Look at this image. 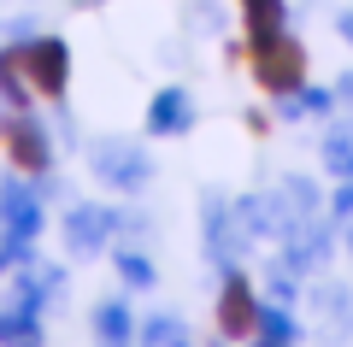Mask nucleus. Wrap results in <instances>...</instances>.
Here are the masks:
<instances>
[{
	"label": "nucleus",
	"instance_id": "obj_5",
	"mask_svg": "<svg viewBox=\"0 0 353 347\" xmlns=\"http://www.w3.org/2000/svg\"><path fill=\"white\" fill-rule=\"evenodd\" d=\"M36 230H41V195L24 188L18 177H6V183H0V236L18 241V248H30Z\"/></svg>",
	"mask_w": 353,
	"mask_h": 347
},
{
	"label": "nucleus",
	"instance_id": "obj_4",
	"mask_svg": "<svg viewBox=\"0 0 353 347\" xmlns=\"http://www.w3.org/2000/svg\"><path fill=\"white\" fill-rule=\"evenodd\" d=\"M18 53H24V77L41 95H65V83H71V48L59 36H30Z\"/></svg>",
	"mask_w": 353,
	"mask_h": 347
},
{
	"label": "nucleus",
	"instance_id": "obj_15",
	"mask_svg": "<svg viewBox=\"0 0 353 347\" xmlns=\"http://www.w3.org/2000/svg\"><path fill=\"white\" fill-rule=\"evenodd\" d=\"M141 347H189V330H183V318L159 312V318L141 324Z\"/></svg>",
	"mask_w": 353,
	"mask_h": 347
},
{
	"label": "nucleus",
	"instance_id": "obj_3",
	"mask_svg": "<svg viewBox=\"0 0 353 347\" xmlns=\"http://www.w3.org/2000/svg\"><path fill=\"white\" fill-rule=\"evenodd\" d=\"M0 141H6V153H12L18 171H48V165H53L48 130H41V118L30 106H12V118L0 124Z\"/></svg>",
	"mask_w": 353,
	"mask_h": 347
},
{
	"label": "nucleus",
	"instance_id": "obj_16",
	"mask_svg": "<svg viewBox=\"0 0 353 347\" xmlns=\"http://www.w3.org/2000/svg\"><path fill=\"white\" fill-rule=\"evenodd\" d=\"M112 265H118V277H124L130 288H153V265H148V253H141V248H118Z\"/></svg>",
	"mask_w": 353,
	"mask_h": 347
},
{
	"label": "nucleus",
	"instance_id": "obj_7",
	"mask_svg": "<svg viewBox=\"0 0 353 347\" xmlns=\"http://www.w3.org/2000/svg\"><path fill=\"white\" fill-rule=\"evenodd\" d=\"M218 330H224V341H241V335L259 330V300H253L248 277L236 271L224 277V295H218Z\"/></svg>",
	"mask_w": 353,
	"mask_h": 347
},
{
	"label": "nucleus",
	"instance_id": "obj_20",
	"mask_svg": "<svg viewBox=\"0 0 353 347\" xmlns=\"http://www.w3.org/2000/svg\"><path fill=\"white\" fill-rule=\"evenodd\" d=\"M341 95H353V77H347V83H341Z\"/></svg>",
	"mask_w": 353,
	"mask_h": 347
},
{
	"label": "nucleus",
	"instance_id": "obj_17",
	"mask_svg": "<svg viewBox=\"0 0 353 347\" xmlns=\"http://www.w3.org/2000/svg\"><path fill=\"white\" fill-rule=\"evenodd\" d=\"M259 335L277 341V347H294V318L283 306H259Z\"/></svg>",
	"mask_w": 353,
	"mask_h": 347
},
{
	"label": "nucleus",
	"instance_id": "obj_18",
	"mask_svg": "<svg viewBox=\"0 0 353 347\" xmlns=\"http://www.w3.org/2000/svg\"><path fill=\"white\" fill-rule=\"evenodd\" d=\"M330 218H341V224H353V177L336 188V200H330Z\"/></svg>",
	"mask_w": 353,
	"mask_h": 347
},
{
	"label": "nucleus",
	"instance_id": "obj_23",
	"mask_svg": "<svg viewBox=\"0 0 353 347\" xmlns=\"http://www.w3.org/2000/svg\"><path fill=\"white\" fill-rule=\"evenodd\" d=\"M0 183H6V177H0Z\"/></svg>",
	"mask_w": 353,
	"mask_h": 347
},
{
	"label": "nucleus",
	"instance_id": "obj_9",
	"mask_svg": "<svg viewBox=\"0 0 353 347\" xmlns=\"http://www.w3.org/2000/svg\"><path fill=\"white\" fill-rule=\"evenodd\" d=\"M94 335H101V347H130V335H136L130 300H112V295H106L101 306H94Z\"/></svg>",
	"mask_w": 353,
	"mask_h": 347
},
{
	"label": "nucleus",
	"instance_id": "obj_2",
	"mask_svg": "<svg viewBox=\"0 0 353 347\" xmlns=\"http://www.w3.org/2000/svg\"><path fill=\"white\" fill-rule=\"evenodd\" d=\"M253 77H259L271 95H294V88H306V48L283 30V36L271 41H253Z\"/></svg>",
	"mask_w": 353,
	"mask_h": 347
},
{
	"label": "nucleus",
	"instance_id": "obj_12",
	"mask_svg": "<svg viewBox=\"0 0 353 347\" xmlns=\"http://www.w3.org/2000/svg\"><path fill=\"white\" fill-rule=\"evenodd\" d=\"M241 12H248V41H271L289 24V6L283 0H241Z\"/></svg>",
	"mask_w": 353,
	"mask_h": 347
},
{
	"label": "nucleus",
	"instance_id": "obj_8",
	"mask_svg": "<svg viewBox=\"0 0 353 347\" xmlns=\"http://www.w3.org/2000/svg\"><path fill=\"white\" fill-rule=\"evenodd\" d=\"M189 124H194L189 88H159L148 100V136H189Z\"/></svg>",
	"mask_w": 353,
	"mask_h": 347
},
{
	"label": "nucleus",
	"instance_id": "obj_21",
	"mask_svg": "<svg viewBox=\"0 0 353 347\" xmlns=\"http://www.w3.org/2000/svg\"><path fill=\"white\" fill-rule=\"evenodd\" d=\"M259 347H277V341H259Z\"/></svg>",
	"mask_w": 353,
	"mask_h": 347
},
{
	"label": "nucleus",
	"instance_id": "obj_11",
	"mask_svg": "<svg viewBox=\"0 0 353 347\" xmlns=\"http://www.w3.org/2000/svg\"><path fill=\"white\" fill-rule=\"evenodd\" d=\"M289 241V271H312V265H324L330 259V236L324 230H318V224H306V230H294V236H283Z\"/></svg>",
	"mask_w": 353,
	"mask_h": 347
},
{
	"label": "nucleus",
	"instance_id": "obj_6",
	"mask_svg": "<svg viewBox=\"0 0 353 347\" xmlns=\"http://www.w3.org/2000/svg\"><path fill=\"white\" fill-rule=\"evenodd\" d=\"M118 212L112 206H71L65 212V248L77 253V259H88V253H101L106 241L118 236Z\"/></svg>",
	"mask_w": 353,
	"mask_h": 347
},
{
	"label": "nucleus",
	"instance_id": "obj_1",
	"mask_svg": "<svg viewBox=\"0 0 353 347\" xmlns=\"http://www.w3.org/2000/svg\"><path fill=\"white\" fill-rule=\"evenodd\" d=\"M88 171L101 177L106 188H118V195H136V188L153 183L148 148L130 141V136H94V141H88Z\"/></svg>",
	"mask_w": 353,
	"mask_h": 347
},
{
	"label": "nucleus",
	"instance_id": "obj_13",
	"mask_svg": "<svg viewBox=\"0 0 353 347\" xmlns=\"http://www.w3.org/2000/svg\"><path fill=\"white\" fill-rule=\"evenodd\" d=\"M30 77H24V53L18 48H0V95H6V106H30Z\"/></svg>",
	"mask_w": 353,
	"mask_h": 347
},
{
	"label": "nucleus",
	"instance_id": "obj_19",
	"mask_svg": "<svg viewBox=\"0 0 353 347\" xmlns=\"http://www.w3.org/2000/svg\"><path fill=\"white\" fill-rule=\"evenodd\" d=\"M71 6H101V0H71Z\"/></svg>",
	"mask_w": 353,
	"mask_h": 347
},
{
	"label": "nucleus",
	"instance_id": "obj_10",
	"mask_svg": "<svg viewBox=\"0 0 353 347\" xmlns=\"http://www.w3.org/2000/svg\"><path fill=\"white\" fill-rule=\"evenodd\" d=\"M41 312H24V306H0V347H41Z\"/></svg>",
	"mask_w": 353,
	"mask_h": 347
},
{
	"label": "nucleus",
	"instance_id": "obj_22",
	"mask_svg": "<svg viewBox=\"0 0 353 347\" xmlns=\"http://www.w3.org/2000/svg\"><path fill=\"white\" fill-rule=\"evenodd\" d=\"M212 347H224V341H212Z\"/></svg>",
	"mask_w": 353,
	"mask_h": 347
},
{
	"label": "nucleus",
	"instance_id": "obj_14",
	"mask_svg": "<svg viewBox=\"0 0 353 347\" xmlns=\"http://www.w3.org/2000/svg\"><path fill=\"white\" fill-rule=\"evenodd\" d=\"M324 171L341 177V183L353 177V124H336V130L324 136Z\"/></svg>",
	"mask_w": 353,
	"mask_h": 347
}]
</instances>
